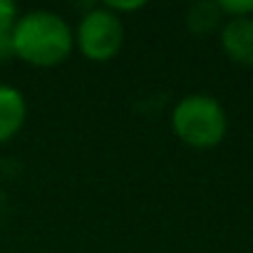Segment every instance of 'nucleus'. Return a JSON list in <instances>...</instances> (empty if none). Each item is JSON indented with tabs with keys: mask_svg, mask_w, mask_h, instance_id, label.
<instances>
[{
	"mask_svg": "<svg viewBox=\"0 0 253 253\" xmlns=\"http://www.w3.org/2000/svg\"><path fill=\"white\" fill-rule=\"evenodd\" d=\"M13 55L33 67H55L75 47L72 28L50 10H33L15 20L10 33Z\"/></svg>",
	"mask_w": 253,
	"mask_h": 253,
	"instance_id": "nucleus-1",
	"label": "nucleus"
},
{
	"mask_svg": "<svg viewBox=\"0 0 253 253\" xmlns=\"http://www.w3.org/2000/svg\"><path fill=\"white\" fill-rule=\"evenodd\" d=\"M221 13L231 18H253V0H218Z\"/></svg>",
	"mask_w": 253,
	"mask_h": 253,
	"instance_id": "nucleus-8",
	"label": "nucleus"
},
{
	"mask_svg": "<svg viewBox=\"0 0 253 253\" xmlns=\"http://www.w3.org/2000/svg\"><path fill=\"white\" fill-rule=\"evenodd\" d=\"M28 107L23 94L15 87H3L0 84V144L13 139L25 124Z\"/></svg>",
	"mask_w": 253,
	"mask_h": 253,
	"instance_id": "nucleus-5",
	"label": "nucleus"
},
{
	"mask_svg": "<svg viewBox=\"0 0 253 253\" xmlns=\"http://www.w3.org/2000/svg\"><path fill=\"white\" fill-rule=\"evenodd\" d=\"M171 129L184 144L211 149L226 137L228 119L221 102L211 94H186L171 112Z\"/></svg>",
	"mask_w": 253,
	"mask_h": 253,
	"instance_id": "nucleus-2",
	"label": "nucleus"
},
{
	"mask_svg": "<svg viewBox=\"0 0 253 253\" xmlns=\"http://www.w3.org/2000/svg\"><path fill=\"white\" fill-rule=\"evenodd\" d=\"M75 42L87 60L107 62L122 50L124 25L119 15L112 13L109 8H92L89 13L82 15Z\"/></svg>",
	"mask_w": 253,
	"mask_h": 253,
	"instance_id": "nucleus-3",
	"label": "nucleus"
},
{
	"mask_svg": "<svg viewBox=\"0 0 253 253\" xmlns=\"http://www.w3.org/2000/svg\"><path fill=\"white\" fill-rule=\"evenodd\" d=\"M221 47L236 65L253 67V18H231L221 30Z\"/></svg>",
	"mask_w": 253,
	"mask_h": 253,
	"instance_id": "nucleus-4",
	"label": "nucleus"
},
{
	"mask_svg": "<svg viewBox=\"0 0 253 253\" xmlns=\"http://www.w3.org/2000/svg\"><path fill=\"white\" fill-rule=\"evenodd\" d=\"M18 20V10L13 3H5L0 0V60H5L13 55V47H10V33H13V25Z\"/></svg>",
	"mask_w": 253,
	"mask_h": 253,
	"instance_id": "nucleus-7",
	"label": "nucleus"
},
{
	"mask_svg": "<svg viewBox=\"0 0 253 253\" xmlns=\"http://www.w3.org/2000/svg\"><path fill=\"white\" fill-rule=\"evenodd\" d=\"M223 13L218 8V3H196L189 8V15H186V23H189V30L196 33V35H206L211 30L218 28Z\"/></svg>",
	"mask_w": 253,
	"mask_h": 253,
	"instance_id": "nucleus-6",
	"label": "nucleus"
}]
</instances>
